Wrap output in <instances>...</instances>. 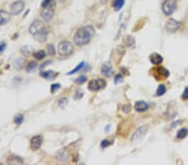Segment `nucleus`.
Here are the masks:
<instances>
[{"instance_id": "obj_17", "label": "nucleus", "mask_w": 188, "mask_h": 165, "mask_svg": "<svg viewBox=\"0 0 188 165\" xmlns=\"http://www.w3.org/2000/svg\"><path fill=\"white\" fill-rule=\"evenodd\" d=\"M7 163L9 164H22L23 163V160L17 156H9L7 159Z\"/></svg>"}, {"instance_id": "obj_3", "label": "nucleus", "mask_w": 188, "mask_h": 165, "mask_svg": "<svg viewBox=\"0 0 188 165\" xmlns=\"http://www.w3.org/2000/svg\"><path fill=\"white\" fill-rule=\"evenodd\" d=\"M41 7H42L41 16L44 19V20L49 22L52 19L53 17L55 15L56 2H55V0H43Z\"/></svg>"}, {"instance_id": "obj_29", "label": "nucleus", "mask_w": 188, "mask_h": 165, "mask_svg": "<svg viewBox=\"0 0 188 165\" xmlns=\"http://www.w3.org/2000/svg\"><path fill=\"white\" fill-rule=\"evenodd\" d=\"M86 81H87V78H86V76H81V77H79L77 79H75V82L77 84H83Z\"/></svg>"}, {"instance_id": "obj_35", "label": "nucleus", "mask_w": 188, "mask_h": 165, "mask_svg": "<svg viewBox=\"0 0 188 165\" xmlns=\"http://www.w3.org/2000/svg\"><path fill=\"white\" fill-rule=\"evenodd\" d=\"M181 123V121H176L175 123H172V125H171V128H174V127H176L178 125V123Z\"/></svg>"}, {"instance_id": "obj_9", "label": "nucleus", "mask_w": 188, "mask_h": 165, "mask_svg": "<svg viewBox=\"0 0 188 165\" xmlns=\"http://www.w3.org/2000/svg\"><path fill=\"white\" fill-rule=\"evenodd\" d=\"M181 27V23L177 21V20L174 19H170L166 22L165 24V29L167 32L170 33H175Z\"/></svg>"}, {"instance_id": "obj_32", "label": "nucleus", "mask_w": 188, "mask_h": 165, "mask_svg": "<svg viewBox=\"0 0 188 165\" xmlns=\"http://www.w3.org/2000/svg\"><path fill=\"white\" fill-rule=\"evenodd\" d=\"M182 98L183 100H188V87L185 88V90H184L182 95Z\"/></svg>"}, {"instance_id": "obj_16", "label": "nucleus", "mask_w": 188, "mask_h": 165, "mask_svg": "<svg viewBox=\"0 0 188 165\" xmlns=\"http://www.w3.org/2000/svg\"><path fill=\"white\" fill-rule=\"evenodd\" d=\"M40 76H42L43 78L46 79H54L58 76V74L53 70H48V71L40 72Z\"/></svg>"}, {"instance_id": "obj_26", "label": "nucleus", "mask_w": 188, "mask_h": 165, "mask_svg": "<svg viewBox=\"0 0 188 165\" xmlns=\"http://www.w3.org/2000/svg\"><path fill=\"white\" fill-rule=\"evenodd\" d=\"M84 62H82V63H80V64H79L77 66H76V68H74V69H72L71 71L69 72L67 74L68 75H71V74H75V73H77L78 71H80V70H81L82 68H84Z\"/></svg>"}, {"instance_id": "obj_8", "label": "nucleus", "mask_w": 188, "mask_h": 165, "mask_svg": "<svg viewBox=\"0 0 188 165\" xmlns=\"http://www.w3.org/2000/svg\"><path fill=\"white\" fill-rule=\"evenodd\" d=\"M25 3L23 0H18L16 2H14L11 4L10 6V12L13 15H19L21 13L24 9Z\"/></svg>"}, {"instance_id": "obj_31", "label": "nucleus", "mask_w": 188, "mask_h": 165, "mask_svg": "<svg viewBox=\"0 0 188 165\" xmlns=\"http://www.w3.org/2000/svg\"><path fill=\"white\" fill-rule=\"evenodd\" d=\"M60 84H52V86H51V93H55V92H56V91L58 90V89H59L60 88Z\"/></svg>"}, {"instance_id": "obj_4", "label": "nucleus", "mask_w": 188, "mask_h": 165, "mask_svg": "<svg viewBox=\"0 0 188 165\" xmlns=\"http://www.w3.org/2000/svg\"><path fill=\"white\" fill-rule=\"evenodd\" d=\"M58 51L59 55H61L63 57H67L74 53L75 49H74V45L70 42L63 41V42L59 43V44Z\"/></svg>"}, {"instance_id": "obj_18", "label": "nucleus", "mask_w": 188, "mask_h": 165, "mask_svg": "<svg viewBox=\"0 0 188 165\" xmlns=\"http://www.w3.org/2000/svg\"><path fill=\"white\" fill-rule=\"evenodd\" d=\"M124 4H125V0H115L112 6L115 11H119L123 8Z\"/></svg>"}, {"instance_id": "obj_24", "label": "nucleus", "mask_w": 188, "mask_h": 165, "mask_svg": "<svg viewBox=\"0 0 188 165\" xmlns=\"http://www.w3.org/2000/svg\"><path fill=\"white\" fill-rule=\"evenodd\" d=\"M45 55L46 53L44 50H39V51H37V52L34 53V57L36 59H38V60H41V59H43V58L45 57Z\"/></svg>"}, {"instance_id": "obj_23", "label": "nucleus", "mask_w": 188, "mask_h": 165, "mask_svg": "<svg viewBox=\"0 0 188 165\" xmlns=\"http://www.w3.org/2000/svg\"><path fill=\"white\" fill-rule=\"evenodd\" d=\"M37 67H38V64L36 63V62H30L29 64L27 65V72H29V73H32V72H34V70H35L36 68H37Z\"/></svg>"}, {"instance_id": "obj_27", "label": "nucleus", "mask_w": 188, "mask_h": 165, "mask_svg": "<svg viewBox=\"0 0 188 165\" xmlns=\"http://www.w3.org/2000/svg\"><path fill=\"white\" fill-rule=\"evenodd\" d=\"M23 119H24V117H23V114H18L17 116L14 117V123L18 124V125H20L21 123L23 122Z\"/></svg>"}, {"instance_id": "obj_5", "label": "nucleus", "mask_w": 188, "mask_h": 165, "mask_svg": "<svg viewBox=\"0 0 188 165\" xmlns=\"http://www.w3.org/2000/svg\"><path fill=\"white\" fill-rule=\"evenodd\" d=\"M177 3L176 0H165L162 3V11L165 15L170 16L176 9Z\"/></svg>"}, {"instance_id": "obj_34", "label": "nucleus", "mask_w": 188, "mask_h": 165, "mask_svg": "<svg viewBox=\"0 0 188 165\" xmlns=\"http://www.w3.org/2000/svg\"><path fill=\"white\" fill-rule=\"evenodd\" d=\"M6 43L4 42L0 43V53H3L4 51V49H6Z\"/></svg>"}, {"instance_id": "obj_7", "label": "nucleus", "mask_w": 188, "mask_h": 165, "mask_svg": "<svg viewBox=\"0 0 188 165\" xmlns=\"http://www.w3.org/2000/svg\"><path fill=\"white\" fill-rule=\"evenodd\" d=\"M106 85V82L105 81L104 79H94V80H91L89 84H88V88L92 92H95V91H99L100 89L104 88Z\"/></svg>"}, {"instance_id": "obj_22", "label": "nucleus", "mask_w": 188, "mask_h": 165, "mask_svg": "<svg viewBox=\"0 0 188 165\" xmlns=\"http://www.w3.org/2000/svg\"><path fill=\"white\" fill-rule=\"evenodd\" d=\"M33 52V49L30 46H23V48L21 49V53H23L24 56H29Z\"/></svg>"}, {"instance_id": "obj_21", "label": "nucleus", "mask_w": 188, "mask_h": 165, "mask_svg": "<svg viewBox=\"0 0 188 165\" xmlns=\"http://www.w3.org/2000/svg\"><path fill=\"white\" fill-rule=\"evenodd\" d=\"M166 92V88L164 84H160L159 87L157 88V90H156V96H162L164 95Z\"/></svg>"}, {"instance_id": "obj_13", "label": "nucleus", "mask_w": 188, "mask_h": 165, "mask_svg": "<svg viewBox=\"0 0 188 165\" xmlns=\"http://www.w3.org/2000/svg\"><path fill=\"white\" fill-rule=\"evenodd\" d=\"M148 108H149V106H148L147 103H146L145 101H137L135 104V106H134L135 110H136V112H138V113L145 112V111L148 109Z\"/></svg>"}, {"instance_id": "obj_30", "label": "nucleus", "mask_w": 188, "mask_h": 165, "mask_svg": "<svg viewBox=\"0 0 188 165\" xmlns=\"http://www.w3.org/2000/svg\"><path fill=\"white\" fill-rule=\"evenodd\" d=\"M47 49H48V51H49V53L50 55H55V49L53 44H49L47 46Z\"/></svg>"}, {"instance_id": "obj_15", "label": "nucleus", "mask_w": 188, "mask_h": 165, "mask_svg": "<svg viewBox=\"0 0 188 165\" xmlns=\"http://www.w3.org/2000/svg\"><path fill=\"white\" fill-rule=\"evenodd\" d=\"M10 20V13L5 10H0V26L4 25Z\"/></svg>"}, {"instance_id": "obj_25", "label": "nucleus", "mask_w": 188, "mask_h": 165, "mask_svg": "<svg viewBox=\"0 0 188 165\" xmlns=\"http://www.w3.org/2000/svg\"><path fill=\"white\" fill-rule=\"evenodd\" d=\"M68 103H69V101H68V98H60L59 100V108H63V109H65V108H66V106L68 105Z\"/></svg>"}, {"instance_id": "obj_6", "label": "nucleus", "mask_w": 188, "mask_h": 165, "mask_svg": "<svg viewBox=\"0 0 188 165\" xmlns=\"http://www.w3.org/2000/svg\"><path fill=\"white\" fill-rule=\"evenodd\" d=\"M147 131H148V128L145 126V125H144V126L139 127V128L135 131L133 135L131 136V139H130L131 143L136 144L137 143H139L140 141L145 137V135H146V133H147Z\"/></svg>"}, {"instance_id": "obj_14", "label": "nucleus", "mask_w": 188, "mask_h": 165, "mask_svg": "<svg viewBox=\"0 0 188 165\" xmlns=\"http://www.w3.org/2000/svg\"><path fill=\"white\" fill-rule=\"evenodd\" d=\"M150 61L151 63L154 65H159L163 62V58L161 55H160L159 53H154L152 54H151L150 56Z\"/></svg>"}, {"instance_id": "obj_28", "label": "nucleus", "mask_w": 188, "mask_h": 165, "mask_svg": "<svg viewBox=\"0 0 188 165\" xmlns=\"http://www.w3.org/2000/svg\"><path fill=\"white\" fill-rule=\"evenodd\" d=\"M124 78H123V76L121 74H116L115 75V78H114V83L115 84H120L121 82H123Z\"/></svg>"}, {"instance_id": "obj_10", "label": "nucleus", "mask_w": 188, "mask_h": 165, "mask_svg": "<svg viewBox=\"0 0 188 165\" xmlns=\"http://www.w3.org/2000/svg\"><path fill=\"white\" fill-rule=\"evenodd\" d=\"M155 70V78L157 79V80H161V79H165L169 77L170 75V73L166 69V68H163V67H158L154 69Z\"/></svg>"}, {"instance_id": "obj_2", "label": "nucleus", "mask_w": 188, "mask_h": 165, "mask_svg": "<svg viewBox=\"0 0 188 165\" xmlns=\"http://www.w3.org/2000/svg\"><path fill=\"white\" fill-rule=\"evenodd\" d=\"M29 33L34 37V39L39 43H44L47 39L49 33L48 29L40 20H34L29 26Z\"/></svg>"}, {"instance_id": "obj_12", "label": "nucleus", "mask_w": 188, "mask_h": 165, "mask_svg": "<svg viewBox=\"0 0 188 165\" xmlns=\"http://www.w3.org/2000/svg\"><path fill=\"white\" fill-rule=\"evenodd\" d=\"M101 74L105 77H110L113 74V67L110 63H105L101 67Z\"/></svg>"}, {"instance_id": "obj_11", "label": "nucleus", "mask_w": 188, "mask_h": 165, "mask_svg": "<svg viewBox=\"0 0 188 165\" xmlns=\"http://www.w3.org/2000/svg\"><path fill=\"white\" fill-rule=\"evenodd\" d=\"M43 140H44V139L41 135L33 137L30 140V148L33 151H37L38 149H40L43 143Z\"/></svg>"}, {"instance_id": "obj_20", "label": "nucleus", "mask_w": 188, "mask_h": 165, "mask_svg": "<svg viewBox=\"0 0 188 165\" xmlns=\"http://www.w3.org/2000/svg\"><path fill=\"white\" fill-rule=\"evenodd\" d=\"M126 43L128 48H133L135 44H136V40L132 36H126Z\"/></svg>"}, {"instance_id": "obj_33", "label": "nucleus", "mask_w": 188, "mask_h": 165, "mask_svg": "<svg viewBox=\"0 0 188 165\" xmlns=\"http://www.w3.org/2000/svg\"><path fill=\"white\" fill-rule=\"evenodd\" d=\"M110 145V142L108 141V140H106V139H105V140H103L102 142H101V148L102 149H105V148H106V147H108V146Z\"/></svg>"}, {"instance_id": "obj_1", "label": "nucleus", "mask_w": 188, "mask_h": 165, "mask_svg": "<svg viewBox=\"0 0 188 165\" xmlns=\"http://www.w3.org/2000/svg\"><path fill=\"white\" fill-rule=\"evenodd\" d=\"M94 35V29L90 25L81 27L76 31L74 36V43L75 45L81 47L88 44Z\"/></svg>"}, {"instance_id": "obj_19", "label": "nucleus", "mask_w": 188, "mask_h": 165, "mask_svg": "<svg viewBox=\"0 0 188 165\" xmlns=\"http://www.w3.org/2000/svg\"><path fill=\"white\" fill-rule=\"evenodd\" d=\"M187 134H188V129H186V128H183L182 129L178 130V132L176 133V138L178 139H183L187 136Z\"/></svg>"}]
</instances>
